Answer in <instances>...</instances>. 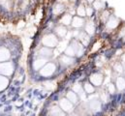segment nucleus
<instances>
[{
  "instance_id": "23",
  "label": "nucleus",
  "mask_w": 125,
  "mask_h": 116,
  "mask_svg": "<svg viewBox=\"0 0 125 116\" xmlns=\"http://www.w3.org/2000/svg\"><path fill=\"white\" fill-rule=\"evenodd\" d=\"M103 6H104V4H103V1L102 0H95L93 2V4H92L93 9L94 10H97V11L102 10L103 9Z\"/></svg>"
},
{
  "instance_id": "5",
  "label": "nucleus",
  "mask_w": 125,
  "mask_h": 116,
  "mask_svg": "<svg viewBox=\"0 0 125 116\" xmlns=\"http://www.w3.org/2000/svg\"><path fill=\"white\" fill-rule=\"evenodd\" d=\"M89 80H90V83L95 87L100 86L102 84V82L104 81V77H103V75H101L99 73H96V74H93L90 77Z\"/></svg>"
},
{
  "instance_id": "20",
  "label": "nucleus",
  "mask_w": 125,
  "mask_h": 116,
  "mask_svg": "<svg viewBox=\"0 0 125 116\" xmlns=\"http://www.w3.org/2000/svg\"><path fill=\"white\" fill-rule=\"evenodd\" d=\"M65 11V6L63 4H56L53 8V14L54 15H60Z\"/></svg>"
},
{
  "instance_id": "29",
  "label": "nucleus",
  "mask_w": 125,
  "mask_h": 116,
  "mask_svg": "<svg viewBox=\"0 0 125 116\" xmlns=\"http://www.w3.org/2000/svg\"><path fill=\"white\" fill-rule=\"evenodd\" d=\"M71 1H72V2H76L77 0H71Z\"/></svg>"
},
{
  "instance_id": "1",
  "label": "nucleus",
  "mask_w": 125,
  "mask_h": 116,
  "mask_svg": "<svg viewBox=\"0 0 125 116\" xmlns=\"http://www.w3.org/2000/svg\"><path fill=\"white\" fill-rule=\"evenodd\" d=\"M42 43L46 48H49L52 49L58 45V38L56 37L55 34H49V35H46L43 38Z\"/></svg>"
},
{
  "instance_id": "8",
  "label": "nucleus",
  "mask_w": 125,
  "mask_h": 116,
  "mask_svg": "<svg viewBox=\"0 0 125 116\" xmlns=\"http://www.w3.org/2000/svg\"><path fill=\"white\" fill-rule=\"evenodd\" d=\"M47 64V59L44 58H38L33 62V68L35 71H39L41 70L45 65Z\"/></svg>"
},
{
  "instance_id": "18",
  "label": "nucleus",
  "mask_w": 125,
  "mask_h": 116,
  "mask_svg": "<svg viewBox=\"0 0 125 116\" xmlns=\"http://www.w3.org/2000/svg\"><path fill=\"white\" fill-rule=\"evenodd\" d=\"M73 61H74L73 58L68 56V55H66V54H64V55H62V56L60 57V62L62 63L63 65H65V66L71 65V64L73 63Z\"/></svg>"
},
{
  "instance_id": "15",
  "label": "nucleus",
  "mask_w": 125,
  "mask_h": 116,
  "mask_svg": "<svg viewBox=\"0 0 125 116\" xmlns=\"http://www.w3.org/2000/svg\"><path fill=\"white\" fill-rule=\"evenodd\" d=\"M67 99H68L73 105L77 104V103H78V100H79L77 93L74 92V91H69V92L67 93Z\"/></svg>"
},
{
  "instance_id": "22",
  "label": "nucleus",
  "mask_w": 125,
  "mask_h": 116,
  "mask_svg": "<svg viewBox=\"0 0 125 116\" xmlns=\"http://www.w3.org/2000/svg\"><path fill=\"white\" fill-rule=\"evenodd\" d=\"M8 85V78L4 76H0V91L4 90Z\"/></svg>"
},
{
  "instance_id": "7",
  "label": "nucleus",
  "mask_w": 125,
  "mask_h": 116,
  "mask_svg": "<svg viewBox=\"0 0 125 116\" xmlns=\"http://www.w3.org/2000/svg\"><path fill=\"white\" fill-rule=\"evenodd\" d=\"M39 53H40V58L48 59V58L52 56V48H46V47H43L40 49Z\"/></svg>"
},
{
  "instance_id": "28",
  "label": "nucleus",
  "mask_w": 125,
  "mask_h": 116,
  "mask_svg": "<svg viewBox=\"0 0 125 116\" xmlns=\"http://www.w3.org/2000/svg\"><path fill=\"white\" fill-rule=\"evenodd\" d=\"M121 61H122L123 63H125V54H123V56H122V58H121Z\"/></svg>"
},
{
  "instance_id": "21",
  "label": "nucleus",
  "mask_w": 125,
  "mask_h": 116,
  "mask_svg": "<svg viewBox=\"0 0 125 116\" xmlns=\"http://www.w3.org/2000/svg\"><path fill=\"white\" fill-rule=\"evenodd\" d=\"M89 106H90V108L92 109V110H98L100 107H101V103L99 102V101H97V100H93V101H91L90 102V104H89Z\"/></svg>"
},
{
  "instance_id": "26",
  "label": "nucleus",
  "mask_w": 125,
  "mask_h": 116,
  "mask_svg": "<svg viewBox=\"0 0 125 116\" xmlns=\"http://www.w3.org/2000/svg\"><path fill=\"white\" fill-rule=\"evenodd\" d=\"M115 71H119V72H120V71H121V66L116 64V66L115 67Z\"/></svg>"
},
{
  "instance_id": "6",
  "label": "nucleus",
  "mask_w": 125,
  "mask_h": 116,
  "mask_svg": "<svg viewBox=\"0 0 125 116\" xmlns=\"http://www.w3.org/2000/svg\"><path fill=\"white\" fill-rule=\"evenodd\" d=\"M74 28H81L84 25V19L81 18V17H73V20H72V24H71Z\"/></svg>"
},
{
  "instance_id": "13",
  "label": "nucleus",
  "mask_w": 125,
  "mask_h": 116,
  "mask_svg": "<svg viewBox=\"0 0 125 116\" xmlns=\"http://www.w3.org/2000/svg\"><path fill=\"white\" fill-rule=\"evenodd\" d=\"M84 28H85V31H84V32H85L87 35H89V36H92L94 33H95V24H94L92 21L86 22Z\"/></svg>"
},
{
  "instance_id": "17",
  "label": "nucleus",
  "mask_w": 125,
  "mask_h": 116,
  "mask_svg": "<svg viewBox=\"0 0 125 116\" xmlns=\"http://www.w3.org/2000/svg\"><path fill=\"white\" fill-rule=\"evenodd\" d=\"M77 16L81 17V18H84L86 16V9H85V7L83 4H81L77 8Z\"/></svg>"
},
{
  "instance_id": "16",
  "label": "nucleus",
  "mask_w": 125,
  "mask_h": 116,
  "mask_svg": "<svg viewBox=\"0 0 125 116\" xmlns=\"http://www.w3.org/2000/svg\"><path fill=\"white\" fill-rule=\"evenodd\" d=\"M115 86H116V90H124L125 89V78L122 77H119L117 79H116V83H115Z\"/></svg>"
},
{
  "instance_id": "24",
  "label": "nucleus",
  "mask_w": 125,
  "mask_h": 116,
  "mask_svg": "<svg viewBox=\"0 0 125 116\" xmlns=\"http://www.w3.org/2000/svg\"><path fill=\"white\" fill-rule=\"evenodd\" d=\"M108 90H109V93H110V94H115V91H116V86H115L114 83H111V84H109V86H108Z\"/></svg>"
},
{
  "instance_id": "12",
  "label": "nucleus",
  "mask_w": 125,
  "mask_h": 116,
  "mask_svg": "<svg viewBox=\"0 0 125 116\" xmlns=\"http://www.w3.org/2000/svg\"><path fill=\"white\" fill-rule=\"evenodd\" d=\"M72 20H73V17L69 14H66V15L62 16V18L60 19V22H61V25L68 26V25L72 24Z\"/></svg>"
},
{
  "instance_id": "25",
  "label": "nucleus",
  "mask_w": 125,
  "mask_h": 116,
  "mask_svg": "<svg viewBox=\"0 0 125 116\" xmlns=\"http://www.w3.org/2000/svg\"><path fill=\"white\" fill-rule=\"evenodd\" d=\"M85 9H86V16H87V17H91L92 14L94 13V11H95L93 9V7L87 6V7H85Z\"/></svg>"
},
{
  "instance_id": "9",
  "label": "nucleus",
  "mask_w": 125,
  "mask_h": 116,
  "mask_svg": "<svg viewBox=\"0 0 125 116\" xmlns=\"http://www.w3.org/2000/svg\"><path fill=\"white\" fill-rule=\"evenodd\" d=\"M54 34L59 39L64 38L66 36V34H67V28H66V26H64V25H58L56 28L54 29Z\"/></svg>"
},
{
  "instance_id": "19",
  "label": "nucleus",
  "mask_w": 125,
  "mask_h": 116,
  "mask_svg": "<svg viewBox=\"0 0 125 116\" xmlns=\"http://www.w3.org/2000/svg\"><path fill=\"white\" fill-rule=\"evenodd\" d=\"M83 89L86 92V94H92L95 92V86L92 85L90 82H85L83 85Z\"/></svg>"
},
{
  "instance_id": "3",
  "label": "nucleus",
  "mask_w": 125,
  "mask_h": 116,
  "mask_svg": "<svg viewBox=\"0 0 125 116\" xmlns=\"http://www.w3.org/2000/svg\"><path fill=\"white\" fill-rule=\"evenodd\" d=\"M14 71V66L11 62L0 63V74L3 76H10Z\"/></svg>"
},
{
  "instance_id": "14",
  "label": "nucleus",
  "mask_w": 125,
  "mask_h": 116,
  "mask_svg": "<svg viewBox=\"0 0 125 116\" xmlns=\"http://www.w3.org/2000/svg\"><path fill=\"white\" fill-rule=\"evenodd\" d=\"M50 113L52 116H65V112L60 108V106H53Z\"/></svg>"
},
{
  "instance_id": "27",
  "label": "nucleus",
  "mask_w": 125,
  "mask_h": 116,
  "mask_svg": "<svg viewBox=\"0 0 125 116\" xmlns=\"http://www.w3.org/2000/svg\"><path fill=\"white\" fill-rule=\"evenodd\" d=\"M86 1H87L89 4H93V2L95 1V0H86Z\"/></svg>"
},
{
  "instance_id": "10",
  "label": "nucleus",
  "mask_w": 125,
  "mask_h": 116,
  "mask_svg": "<svg viewBox=\"0 0 125 116\" xmlns=\"http://www.w3.org/2000/svg\"><path fill=\"white\" fill-rule=\"evenodd\" d=\"M10 51L5 48H0V63L7 62V60L10 59Z\"/></svg>"
},
{
  "instance_id": "11",
  "label": "nucleus",
  "mask_w": 125,
  "mask_h": 116,
  "mask_svg": "<svg viewBox=\"0 0 125 116\" xmlns=\"http://www.w3.org/2000/svg\"><path fill=\"white\" fill-rule=\"evenodd\" d=\"M118 26V19L113 16H111L107 21V27L110 29H114Z\"/></svg>"
},
{
  "instance_id": "4",
  "label": "nucleus",
  "mask_w": 125,
  "mask_h": 116,
  "mask_svg": "<svg viewBox=\"0 0 125 116\" xmlns=\"http://www.w3.org/2000/svg\"><path fill=\"white\" fill-rule=\"evenodd\" d=\"M59 106L60 108L62 109L64 112H71L73 110V107H74V105L67 99V98H63L60 100L59 102Z\"/></svg>"
},
{
  "instance_id": "2",
  "label": "nucleus",
  "mask_w": 125,
  "mask_h": 116,
  "mask_svg": "<svg viewBox=\"0 0 125 116\" xmlns=\"http://www.w3.org/2000/svg\"><path fill=\"white\" fill-rule=\"evenodd\" d=\"M55 70H56V65L52 62H50V63H47L41 69L40 75L44 77H52L55 73Z\"/></svg>"
}]
</instances>
